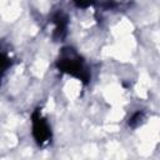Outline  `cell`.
<instances>
[{"instance_id":"4","label":"cell","mask_w":160,"mask_h":160,"mask_svg":"<svg viewBox=\"0 0 160 160\" xmlns=\"http://www.w3.org/2000/svg\"><path fill=\"white\" fill-rule=\"evenodd\" d=\"M145 120V114L142 111H136L135 114H132V116L129 119V126L130 128H138L139 125H141Z\"/></svg>"},{"instance_id":"3","label":"cell","mask_w":160,"mask_h":160,"mask_svg":"<svg viewBox=\"0 0 160 160\" xmlns=\"http://www.w3.org/2000/svg\"><path fill=\"white\" fill-rule=\"evenodd\" d=\"M51 22L54 25L52 38L56 41H62L68 35V26H69V19L68 15L60 9L51 16Z\"/></svg>"},{"instance_id":"1","label":"cell","mask_w":160,"mask_h":160,"mask_svg":"<svg viewBox=\"0 0 160 160\" xmlns=\"http://www.w3.org/2000/svg\"><path fill=\"white\" fill-rule=\"evenodd\" d=\"M55 65L61 72H65V74L78 79L82 84L90 82V79H91L90 69L86 65L85 60L72 48H70V46L62 48Z\"/></svg>"},{"instance_id":"5","label":"cell","mask_w":160,"mask_h":160,"mask_svg":"<svg viewBox=\"0 0 160 160\" xmlns=\"http://www.w3.org/2000/svg\"><path fill=\"white\" fill-rule=\"evenodd\" d=\"M9 66H10V60H9V58H8L6 55H4V54L0 52V80L2 79V76H4V74L6 72V70L9 69Z\"/></svg>"},{"instance_id":"6","label":"cell","mask_w":160,"mask_h":160,"mask_svg":"<svg viewBox=\"0 0 160 160\" xmlns=\"http://www.w3.org/2000/svg\"><path fill=\"white\" fill-rule=\"evenodd\" d=\"M74 2H75L78 6H80V8H86V6H89L92 1H91V0H74Z\"/></svg>"},{"instance_id":"2","label":"cell","mask_w":160,"mask_h":160,"mask_svg":"<svg viewBox=\"0 0 160 160\" xmlns=\"http://www.w3.org/2000/svg\"><path fill=\"white\" fill-rule=\"evenodd\" d=\"M31 132L35 142L39 146L42 148L51 142V126L48 122L46 118L41 114L40 109L34 110L31 114Z\"/></svg>"}]
</instances>
